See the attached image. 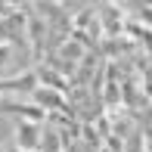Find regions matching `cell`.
Returning <instances> with one entry per match:
<instances>
[{"instance_id": "cell-2", "label": "cell", "mask_w": 152, "mask_h": 152, "mask_svg": "<svg viewBox=\"0 0 152 152\" xmlns=\"http://www.w3.org/2000/svg\"><path fill=\"white\" fill-rule=\"evenodd\" d=\"M0 152H6V149H3V146H0Z\"/></svg>"}, {"instance_id": "cell-1", "label": "cell", "mask_w": 152, "mask_h": 152, "mask_svg": "<svg viewBox=\"0 0 152 152\" xmlns=\"http://www.w3.org/2000/svg\"><path fill=\"white\" fill-rule=\"evenodd\" d=\"M40 137H44V134H40V124L37 121H22V124H19V127H16V143H19V149H37V140H40Z\"/></svg>"}]
</instances>
